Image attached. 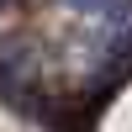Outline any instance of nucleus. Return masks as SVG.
Instances as JSON below:
<instances>
[{"instance_id": "f257e3e1", "label": "nucleus", "mask_w": 132, "mask_h": 132, "mask_svg": "<svg viewBox=\"0 0 132 132\" xmlns=\"http://www.w3.org/2000/svg\"><path fill=\"white\" fill-rule=\"evenodd\" d=\"M69 5H79V11H101V16H132V0H69Z\"/></svg>"}]
</instances>
